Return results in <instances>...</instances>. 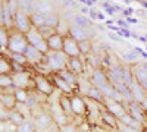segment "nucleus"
I'll use <instances>...</instances> for the list:
<instances>
[{
	"label": "nucleus",
	"mask_w": 147,
	"mask_h": 132,
	"mask_svg": "<svg viewBox=\"0 0 147 132\" xmlns=\"http://www.w3.org/2000/svg\"><path fill=\"white\" fill-rule=\"evenodd\" d=\"M28 40L25 34H21L15 29L9 31V43H7V54H24L28 49Z\"/></svg>",
	"instance_id": "1"
},
{
	"label": "nucleus",
	"mask_w": 147,
	"mask_h": 132,
	"mask_svg": "<svg viewBox=\"0 0 147 132\" xmlns=\"http://www.w3.org/2000/svg\"><path fill=\"white\" fill-rule=\"evenodd\" d=\"M68 60L69 57L63 52H49L46 54L44 63L50 74H59L65 69H68Z\"/></svg>",
	"instance_id": "2"
},
{
	"label": "nucleus",
	"mask_w": 147,
	"mask_h": 132,
	"mask_svg": "<svg viewBox=\"0 0 147 132\" xmlns=\"http://www.w3.org/2000/svg\"><path fill=\"white\" fill-rule=\"evenodd\" d=\"M34 91H37L38 94L44 95V97H50V95L56 91L52 79L44 74H38L34 72Z\"/></svg>",
	"instance_id": "3"
},
{
	"label": "nucleus",
	"mask_w": 147,
	"mask_h": 132,
	"mask_svg": "<svg viewBox=\"0 0 147 132\" xmlns=\"http://www.w3.org/2000/svg\"><path fill=\"white\" fill-rule=\"evenodd\" d=\"M13 88L34 91V72L24 70V72H13L12 74Z\"/></svg>",
	"instance_id": "4"
},
{
	"label": "nucleus",
	"mask_w": 147,
	"mask_h": 132,
	"mask_svg": "<svg viewBox=\"0 0 147 132\" xmlns=\"http://www.w3.org/2000/svg\"><path fill=\"white\" fill-rule=\"evenodd\" d=\"M27 40H28V44L34 49H37L38 52H41L43 54H47L49 53V47H47V41L44 38V35L40 32V29L37 28H31L27 34Z\"/></svg>",
	"instance_id": "5"
},
{
	"label": "nucleus",
	"mask_w": 147,
	"mask_h": 132,
	"mask_svg": "<svg viewBox=\"0 0 147 132\" xmlns=\"http://www.w3.org/2000/svg\"><path fill=\"white\" fill-rule=\"evenodd\" d=\"M31 28H32V25H31L30 16L25 13V12L18 10L13 15V28L12 29H15V31L21 32V34H27Z\"/></svg>",
	"instance_id": "6"
},
{
	"label": "nucleus",
	"mask_w": 147,
	"mask_h": 132,
	"mask_svg": "<svg viewBox=\"0 0 147 132\" xmlns=\"http://www.w3.org/2000/svg\"><path fill=\"white\" fill-rule=\"evenodd\" d=\"M96 35V31H94V27L93 28H80V27H75V25H69V37H72L77 43H82V41H87V40H91Z\"/></svg>",
	"instance_id": "7"
},
{
	"label": "nucleus",
	"mask_w": 147,
	"mask_h": 132,
	"mask_svg": "<svg viewBox=\"0 0 147 132\" xmlns=\"http://www.w3.org/2000/svg\"><path fill=\"white\" fill-rule=\"evenodd\" d=\"M71 107L74 117H81L87 115V100L80 94L71 95Z\"/></svg>",
	"instance_id": "8"
},
{
	"label": "nucleus",
	"mask_w": 147,
	"mask_h": 132,
	"mask_svg": "<svg viewBox=\"0 0 147 132\" xmlns=\"http://www.w3.org/2000/svg\"><path fill=\"white\" fill-rule=\"evenodd\" d=\"M127 113L132 117V119H136L137 122L146 125L147 123V112L143 109V106L140 103H136V101H132L129 104H127Z\"/></svg>",
	"instance_id": "9"
},
{
	"label": "nucleus",
	"mask_w": 147,
	"mask_h": 132,
	"mask_svg": "<svg viewBox=\"0 0 147 132\" xmlns=\"http://www.w3.org/2000/svg\"><path fill=\"white\" fill-rule=\"evenodd\" d=\"M90 82H91V85L96 87L97 90H100L103 88L105 85H107V84H110L109 78H107V74H106V70H103L102 68H96L93 69L91 72V75L88 76Z\"/></svg>",
	"instance_id": "10"
},
{
	"label": "nucleus",
	"mask_w": 147,
	"mask_h": 132,
	"mask_svg": "<svg viewBox=\"0 0 147 132\" xmlns=\"http://www.w3.org/2000/svg\"><path fill=\"white\" fill-rule=\"evenodd\" d=\"M32 121H34V125H35V129L37 131H46V129L50 128L52 125H55L50 113H49L47 110H43L41 113L35 115L32 117Z\"/></svg>",
	"instance_id": "11"
},
{
	"label": "nucleus",
	"mask_w": 147,
	"mask_h": 132,
	"mask_svg": "<svg viewBox=\"0 0 147 132\" xmlns=\"http://www.w3.org/2000/svg\"><path fill=\"white\" fill-rule=\"evenodd\" d=\"M132 74L136 81L147 91V62H138L132 66Z\"/></svg>",
	"instance_id": "12"
},
{
	"label": "nucleus",
	"mask_w": 147,
	"mask_h": 132,
	"mask_svg": "<svg viewBox=\"0 0 147 132\" xmlns=\"http://www.w3.org/2000/svg\"><path fill=\"white\" fill-rule=\"evenodd\" d=\"M103 107L105 110H107L110 115H113L116 119H119L121 116H124L127 113V104H122V103H118L115 100H105L103 101Z\"/></svg>",
	"instance_id": "13"
},
{
	"label": "nucleus",
	"mask_w": 147,
	"mask_h": 132,
	"mask_svg": "<svg viewBox=\"0 0 147 132\" xmlns=\"http://www.w3.org/2000/svg\"><path fill=\"white\" fill-rule=\"evenodd\" d=\"M62 52L71 59V57H81V52H80V47L78 43L74 40L72 37L66 35L63 37V47H62Z\"/></svg>",
	"instance_id": "14"
},
{
	"label": "nucleus",
	"mask_w": 147,
	"mask_h": 132,
	"mask_svg": "<svg viewBox=\"0 0 147 132\" xmlns=\"http://www.w3.org/2000/svg\"><path fill=\"white\" fill-rule=\"evenodd\" d=\"M27 57V62H28V66H40L41 63H44V59H46V54H43L41 52H38L37 49H34V47L28 46L27 52L24 53Z\"/></svg>",
	"instance_id": "15"
},
{
	"label": "nucleus",
	"mask_w": 147,
	"mask_h": 132,
	"mask_svg": "<svg viewBox=\"0 0 147 132\" xmlns=\"http://www.w3.org/2000/svg\"><path fill=\"white\" fill-rule=\"evenodd\" d=\"M50 79H52V82H53L55 88H56L60 94H65V95H74V94H77L75 90H74L66 81H63L57 74H52Z\"/></svg>",
	"instance_id": "16"
},
{
	"label": "nucleus",
	"mask_w": 147,
	"mask_h": 132,
	"mask_svg": "<svg viewBox=\"0 0 147 132\" xmlns=\"http://www.w3.org/2000/svg\"><path fill=\"white\" fill-rule=\"evenodd\" d=\"M109 81L113 84V85H118V84H124V74H122V65H113L110 66L109 70L106 72Z\"/></svg>",
	"instance_id": "17"
},
{
	"label": "nucleus",
	"mask_w": 147,
	"mask_h": 132,
	"mask_svg": "<svg viewBox=\"0 0 147 132\" xmlns=\"http://www.w3.org/2000/svg\"><path fill=\"white\" fill-rule=\"evenodd\" d=\"M68 70L77 76H84V57H71L68 60Z\"/></svg>",
	"instance_id": "18"
},
{
	"label": "nucleus",
	"mask_w": 147,
	"mask_h": 132,
	"mask_svg": "<svg viewBox=\"0 0 147 132\" xmlns=\"http://www.w3.org/2000/svg\"><path fill=\"white\" fill-rule=\"evenodd\" d=\"M46 41H47L49 52H62V47H63V37L62 35L55 32L49 38H46Z\"/></svg>",
	"instance_id": "19"
},
{
	"label": "nucleus",
	"mask_w": 147,
	"mask_h": 132,
	"mask_svg": "<svg viewBox=\"0 0 147 132\" xmlns=\"http://www.w3.org/2000/svg\"><path fill=\"white\" fill-rule=\"evenodd\" d=\"M13 74V63L9 54L0 53V75H12Z\"/></svg>",
	"instance_id": "20"
},
{
	"label": "nucleus",
	"mask_w": 147,
	"mask_h": 132,
	"mask_svg": "<svg viewBox=\"0 0 147 132\" xmlns=\"http://www.w3.org/2000/svg\"><path fill=\"white\" fill-rule=\"evenodd\" d=\"M129 90H131L132 98H134V101H136V103H140V104H141V103L144 101V98L147 97V91L140 85L137 81H134V82H132V85L129 87Z\"/></svg>",
	"instance_id": "21"
},
{
	"label": "nucleus",
	"mask_w": 147,
	"mask_h": 132,
	"mask_svg": "<svg viewBox=\"0 0 147 132\" xmlns=\"http://www.w3.org/2000/svg\"><path fill=\"white\" fill-rule=\"evenodd\" d=\"M60 78H62L63 81H66L69 85L75 90V92H77V90H78V82H80V76H77L75 74H72L71 70H68V69H65V70H62V72H59L57 74Z\"/></svg>",
	"instance_id": "22"
},
{
	"label": "nucleus",
	"mask_w": 147,
	"mask_h": 132,
	"mask_svg": "<svg viewBox=\"0 0 147 132\" xmlns=\"http://www.w3.org/2000/svg\"><path fill=\"white\" fill-rule=\"evenodd\" d=\"M0 101H2L5 104V107L9 110L16 107V100L13 97V91H0Z\"/></svg>",
	"instance_id": "23"
},
{
	"label": "nucleus",
	"mask_w": 147,
	"mask_h": 132,
	"mask_svg": "<svg viewBox=\"0 0 147 132\" xmlns=\"http://www.w3.org/2000/svg\"><path fill=\"white\" fill-rule=\"evenodd\" d=\"M71 23L72 25H75V27H80V28H93V22L88 16H85V15H75V16H72L71 19Z\"/></svg>",
	"instance_id": "24"
},
{
	"label": "nucleus",
	"mask_w": 147,
	"mask_h": 132,
	"mask_svg": "<svg viewBox=\"0 0 147 132\" xmlns=\"http://www.w3.org/2000/svg\"><path fill=\"white\" fill-rule=\"evenodd\" d=\"M118 121L122 123V125H125V126H128V128H134V129H138V131H144V125L143 123H140V122H137L136 119H132L128 113H125L124 116H121Z\"/></svg>",
	"instance_id": "25"
},
{
	"label": "nucleus",
	"mask_w": 147,
	"mask_h": 132,
	"mask_svg": "<svg viewBox=\"0 0 147 132\" xmlns=\"http://www.w3.org/2000/svg\"><path fill=\"white\" fill-rule=\"evenodd\" d=\"M59 104H60V109L63 110V113H65L68 117H74V115H72V107H71V95L60 94Z\"/></svg>",
	"instance_id": "26"
},
{
	"label": "nucleus",
	"mask_w": 147,
	"mask_h": 132,
	"mask_svg": "<svg viewBox=\"0 0 147 132\" xmlns=\"http://www.w3.org/2000/svg\"><path fill=\"white\" fill-rule=\"evenodd\" d=\"M87 100H91V101H94V103H99V104H103V101H105V97H103V94L97 90L96 87H91L87 92H85V95H84Z\"/></svg>",
	"instance_id": "27"
},
{
	"label": "nucleus",
	"mask_w": 147,
	"mask_h": 132,
	"mask_svg": "<svg viewBox=\"0 0 147 132\" xmlns=\"http://www.w3.org/2000/svg\"><path fill=\"white\" fill-rule=\"evenodd\" d=\"M100 117H102V121L109 126V128H112V129H118V119L113 116V115H110L107 110H105V107H103V110H102V113H100Z\"/></svg>",
	"instance_id": "28"
},
{
	"label": "nucleus",
	"mask_w": 147,
	"mask_h": 132,
	"mask_svg": "<svg viewBox=\"0 0 147 132\" xmlns=\"http://www.w3.org/2000/svg\"><path fill=\"white\" fill-rule=\"evenodd\" d=\"M46 16H47V15H43V13H40V12H35L34 15L30 16L31 25H32L34 28H37V29L44 28V27H46Z\"/></svg>",
	"instance_id": "29"
},
{
	"label": "nucleus",
	"mask_w": 147,
	"mask_h": 132,
	"mask_svg": "<svg viewBox=\"0 0 147 132\" xmlns=\"http://www.w3.org/2000/svg\"><path fill=\"white\" fill-rule=\"evenodd\" d=\"M18 6H19V10L25 12V13L28 16L34 15L37 12V5L35 2H28V0H21V2H18Z\"/></svg>",
	"instance_id": "30"
},
{
	"label": "nucleus",
	"mask_w": 147,
	"mask_h": 132,
	"mask_svg": "<svg viewBox=\"0 0 147 132\" xmlns=\"http://www.w3.org/2000/svg\"><path fill=\"white\" fill-rule=\"evenodd\" d=\"M122 59L127 62L125 65H129V66H134L140 62V54L136 52V50H128L122 54Z\"/></svg>",
	"instance_id": "31"
},
{
	"label": "nucleus",
	"mask_w": 147,
	"mask_h": 132,
	"mask_svg": "<svg viewBox=\"0 0 147 132\" xmlns=\"http://www.w3.org/2000/svg\"><path fill=\"white\" fill-rule=\"evenodd\" d=\"M35 5H37V12H40L43 15H50L53 12H56L55 5L52 2H35Z\"/></svg>",
	"instance_id": "32"
},
{
	"label": "nucleus",
	"mask_w": 147,
	"mask_h": 132,
	"mask_svg": "<svg viewBox=\"0 0 147 132\" xmlns=\"http://www.w3.org/2000/svg\"><path fill=\"white\" fill-rule=\"evenodd\" d=\"M59 22H60V15L57 13V12H53V13L46 16V28H50V29L56 31Z\"/></svg>",
	"instance_id": "33"
},
{
	"label": "nucleus",
	"mask_w": 147,
	"mask_h": 132,
	"mask_svg": "<svg viewBox=\"0 0 147 132\" xmlns=\"http://www.w3.org/2000/svg\"><path fill=\"white\" fill-rule=\"evenodd\" d=\"M0 91H13L12 75H0Z\"/></svg>",
	"instance_id": "34"
},
{
	"label": "nucleus",
	"mask_w": 147,
	"mask_h": 132,
	"mask_svg": "<svg viewBox=\"0 0 147 132\" xmlns=\"http://www.w3.org/2000/svg\"><path fill=\"white\" fill-rule=\"evenodd\" d=\"M13 97L16 100V104H25L27 100H28V97H30V91L13 88Z\"/></svg>",
	"instance_id": "35"
},
{
	"label": "nucleus",
	"mask_w": 147,
	"mask_h": 132,
	"mask_svg": "<svg viewBox=\"0 0 147 132\" xmlns=\"http://www.w3.org/2000/svg\"><path fill=\"white\" fill-rule=\"evenodd\" d=\"M7 121L10 122V123H13L15 126H19L25 119H24V116L16 110V109H12V110H9V117H7Z\"/></svg>",
	"instance_id": "36"
},
{
	"label": "nucleus",
	"mask_w": 147,
	"mask_h": 132,
	"mask_svg": "<svg viewBox=\"0 0 147 132\" xmlns=\"http://www.w3.org/2000/svg\"><path fill=\"white\" fill-rule=\"evenodd\" d=\"M16 132H37L35 125H34V121H32V119H25V121H24L18 126V131Z\"/></svg>",
	"instance_id": "37"
},
{
	"label": "nucleus",
	"mask_w": 147,
	"mask_h": 132,
	"mask_svg": "<svg viewBox=\"0 0 147 132\" xmlns=\"http://www.w3.org/2000/svg\"><path fill=\"white\" fill-rule=\"evenodd\" d=\"M7 43H9V29H6L5 27H0V50L3 53L7 49Z\"/></svg>",
	"instance_id": "38"
},
{
	"label": "nucleus",
	"mask_w": 147,
	"mask_h": 132,
	"mask_svg": "<svg viewBox=\"0 0 147 132\" xmlns=\"http://www.w3.org/2000/svg\"><path fill=\"white\" fill-rule=\"evenodd\" d=\"M78 47H80V52H81V56H90L93 53V41L91 40H87V41H82V43H78Z\"/></svg>",
	"instance_id": "39"
},
{
	"label": "nucleus",
	"mask_w": 147,
	"mask_h": 132,
	"mask_svg": "<svg viewBox=\"0 0 147 132\" xmlns=\"http://www.w3.org/2000/svg\"><path fill=\"white\" fill-rule=\"evenodd\" d=\"M9 57H10V60H12V63H13V65L24 66V68H28L30 69L25 54H9Z\"/></svg>",
	"instance_id": "40"
},
{
	"label": "nucleus",
	"mask_w": 147,
	"mask_h": 132,
	"mask_svg": "<svg viewBox=\"0 0 147 132\" xmlns=\"http://www.w3.org/2000/svg\"><path fill=\"white\" fill-rule=\"evenodd\" d=\"M15 109L24 116V119H32V115H31V110L28 109L27 104H16Z\"/></svg>",
	"instance_id": "41"
},
{
	"label": "nucleus",
	"mask_w": 147,
	"mask_h": 132,
	"mask_svg": "<svg viewBox=\"0 0 147 132\" xmlns=\"http://www.w3.org/2000/svg\"><path fill=\"white\" fill-rule=\"evenodd\" d=\"M60 132H81V131H80V128H78L75 123L69 122V123H66L65 126H60Z\"/></svg>",
	"instance_id": "42"
},
{
	"label": "nucleus",
	"mask_w": 147,
	"mask_h": 132,
	"mask_svg": "<svg viewBox=\"0 0 147 132\" xmlns=\"http://www.w3.org/2000/svg\"><path fill=\"white\" fill-rule=\"evenodd\" d=\"M9 117V109H6L5 104L0 101V122H6Z\"/></svg>",
	"instance_id": "43"
},
{
	"label": "nucleus",
	"mask_w": 147,
	"mask_h": 132,
	"mask_svg": "<svg viewBox=\"0 0 147 132\" xmlns=\"http://www.w3.org/2000/svg\"><path fill=\"white\" fill-rule=\"evenodd\" d=\"M118 132H144V131H138V129H134V128H128L125 125H122L121 122H118Z\"/></svg>",
	"instance_id": "44"
},
{
	"label": "nucleus",
	"mask_w": 147,
	"mask_h": 132,
	"mask_svg": "<svg viewBox=\"0 0 147 132\" xmlns=\"http://www.w3.org/2000/svg\"><path fill=\"white\" fill-rule=\"evenodd\" d=\"M0 27H5V16H3V0H0Z\"/></svg>",
	"instance_id": "45"
},
{
	"label": "nucleus",
	"mask_w": 147,
	"mask_h": 132,
	"mask_svg": "<svg viewBox=\"0 0 147 132\" xmlns=\"http://www.w3.org/2000/svg\"><path fill=\"white\" fill-rule=\"evenodd\" d=\"M141 106H143V109H144V110H146V112H147V97H146V98H144V101H143V103H141Z\"/></svg>",
	"instance_id": "46"
},
{
	"label": "nucleus",
	"mask_w": 147,
	"mask_h": 132,
	"mask_svg": "<svg viewBox=\"0 0 147 132\" xmlns=\"http://www.w3.org/2000/svg\"><path fill=\"white\" fill-rule=\"evenodd\" d=\"M144 132H147V126H146V128H144Z\"/></svg>",
	"instance_id": "47"
},
{
	"label": "nucleus",
	"mask_w": 147,
	"mask_h": 132,
	"mask_svg": "<svg viewBox=\"0 0 147 132\" xmlns=\"http://www.w3.org/2000/svg\"><path fill=\"white\" fill-rule=\"evenodd\" d=\"M116 132H118V131H116Z\"/></svg>",
	"instance_id": "48"
}]
</instances>
